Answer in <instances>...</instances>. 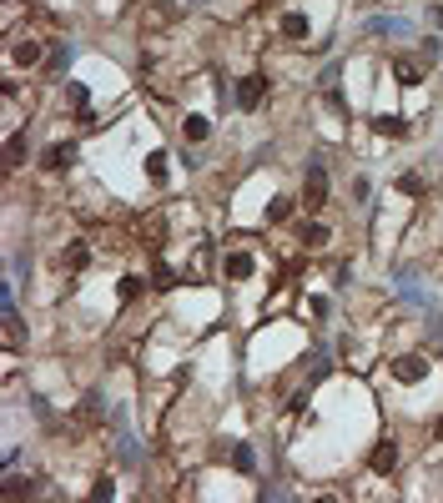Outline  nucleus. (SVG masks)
Returning <instances> with one entry per match:
<instances>
[{
    "mask_svg": "<svg viewBox=\"0 0 443 503\" xmlns=\"http://www.w3.org/2000/svg\"><path fill=\"white\" fill-rule=\"evenodd\" d=\"M322 201H327V172L312 161L307 177H302V206H307V211H322Z\"/></svg>",
    "mask_w": 443,
    "mask_h": 503,
    "instance_id": "obj_1",
    "label": "nucleus"
},
{
    "mask_svg": "<svg viewBox=\"0 0 443 503\" xmlns=\"http://www.w3.org/2000/svg\"><path fill=\"white\" fill-rule=\"evenodd\" d=\"M262 91H267L262 76H242V81H237V106H242V111H257V106H262Z\"/></svg>",
    "mask_w": 443,
    "mask_h": 503,
    "instance_id": "obj_6",
    "label": "nucleus"
},
{
    "mask_svg": "<svg viewBox=\"0 0 443 503\" xmlns=\"http://www.w3.org/2000/svg\"><path fill=\"white\" fill-rule=\"evenodd\" d=\"M121 297H126V302L141 297V277H121Z\"/></svg>",
    "mask_w": 443,
    "mask_h": 503,
    "instance_id": "obj_17",
    "label": "nucleus"
},
{
    "mask_svg": "<svg viewBox=\"0 0 443 503\" xmlns=\"http://www.w3.org/2000/svg\"><path fill=\"white\" fill-rule=\"evenodd\" d=\"M327 237H332V232L322 227V221H307V227H302V247H307V252H322Z\"/></svg>",
    "mask_w": 443,
    "mask_h": 503,
    "instance_id": "obj_8",
    "label": "nucleus"
},
{
    "mask_svg": "<svg viewBox=\"0 0 443 503\" xmlns=\"http://www.w3.org/2000/svg\"><path fill=\"white\" fill-rule=\"evenodd\" d=\"M373 131H378V136H403V131H408V121L388 111V116H378V121H373Z\"/></svg>",
    "mask_w": 443,
    "mask_h": 503,
    "instance_id": "obj_10",
    "label": "nucleus"
},
{
    "mask_svg": "<svg viewBox=\"0 0 443 503\" xmlns=\"http://www.w3.org/2000/svg\"><path fill=\"white\" fill-rule=\"evenodd\" d=\"M86 262H91V252H86V242H71V247L61 252V267H66V272H81Z\"/></svg>",
    "mask_w": 443,
    "mask_h": 503,
    "instance_id": "obj_9",
    "label": "nucleus"
},
{
    "mask_svg": "<svg viewBox=\"0 0 443 503\" xmlns=\"http://www.w3.org/2000/svg\"><path fill=\"white\" fill-rule=\"evenodd\" d=\"M288 216H292V201H288V197H277V201L267 206V221H288Z\"/></svg>",
    "mask_w": 443,
    "mask_h": 503,
    "instance_id": "obj_15",
    "label": "nucleus"
},
{
    "mask_svg": "<svg viewBox=\"0 0 443 503\" xmlns=\"http://www.w3.org/2000/svg\"><path fill=\"white\" fill-rule=\"evenodd\" d=\"M71 161H76V141H55V146L40 151V166H45V172H61V166H71Z\"/></svg>",
    "mask_w": 443,
    "mask_h": 503,
    "instance_id": "obj_5",
    "label": "nucleus"
},
{
    "mask_svg": "<svg viewBox=\"0 0 443 503\" xmlns=\"http://www.w3.org/2000/svg\"><path fill=\"white\" fill-rule=\"evenodd\" d=\"M368 468H373L378 478H383V473H393V468H398V443H393V438H383L378 448H373V458H368Z\"/></svg>",
    "mask_w": 443,
    "mask_h": 503,
    "instance_id": "obj_4",
    "label": "nucleus"
},
{
    "mask_svg": "<svg viewBox=\"0 0 443 503\" xmlns=\"http://www.w3.org/2000/svg\"><path fill=\"white\" fill-rule=\"evenodd\" d=\"M6 156H11V166H21V156H26V141H21V136H11V146H6Z\"/></svg>",
    "mask_w": 443,
    "mask_h": 503,
    "instance_id": "obj_19",
    "label": "nucleus"
},
{
    "mask_svg": "<svg viewBox=\"0 0 443 503\" xmlns=\"http://www.w3.org/2000/svg\"><path fill=\"white\" fill-rule=\"evenodd\" d=\"M40 61V40L35 35H11V66H35Z\"/></svg>",
    "mask_w": 443,
    "mask_h": 503,
    "instance_id": "obj_3",
    "label": "nucleus"
},
{
    "mask_svg": "<svg viewBox=\"0 0 443 503\" xmlns=\"http://www.w3.org/2000/svg\"><path fill=\"white\" fill-rule=\"evenodd\" d=\"M393 71H398V86H418V66L413 61H398Z\"/></svg>",
    "mask_w": 443,
    "mask_h": 503,
    "instance_id": "obj_16",
    "label": "nucleus"
},
{
    "mask_svg": "<svg viewBox=\"0 0 443 503\" xmlns=\"http://www.w3.org/2000/svg\"><path fill=\"white\" fill-rule=\"evenodd\" d=\"M398 192H408V197H423V192H428V182H423L418 172H403V177H398Z\"/></svg>",
    "mask_w": 443,
    "mask_h": 503,
    "instance_id": "obj_13",
    "label": "nucleus"
},
{
    "mask_svg": "<svg viewBox=\"0 0 443 503\" xmlns=\"http://www.w3.org/2000/svg\"><path fill=\"white\" fill-rule=\"evenodd\" d=\"M146 177L151 182H166V151H151L146 156Z\"/></svg>",
    "mask_w": 443,
    "mask_h": 503,
    "instance_id": "obj_14",
    "label": "nucleus"
},
{
    "mask_svg": "<svg viewBox=\"0 0 443 503\" xmlns=\"http://www.w3.org/2000/svg\"><path fill=\"white\" fill-rule=\"evenodd\" d=\"M222 272H227L232 282H247V277L257 272V262H252L247 252H227V262H222Z\"/></svg>",
    "mask_w": 443,
    "mask_h": 503,
    "instance_id": "obj_7",
    "label": "nucleus"
},
{
    "mask_svg": "<svg viewBox=\"0 0 443 503\" xmlns=\"http://www.w3.org/2000/svg\"><path fill=\"white\" fill-rule=\"evenodd\" d=\"M388 372H393L398 382H423L428 377V358H418V353H403V358H393V363H388Z\"/></svg>",
    "mask_w": 443,
    "mask_h": 503,
    "instance_id": "obj_2",
    "label": "nucleus"
},
{
    "mask_svg": "<svg viewBox=\"0 0 443 503\" xmlns=\"http://www.w3.org/2000/svg\"><path fill=\"white\" fill-rule=\"evenodd\" d=\"M433 433H438V438H443V418H438V428H433Z\"/></svg>",
    "mask_w": 443,
    "mask_h": 503,
    "instance_id": "obj_20",
    "label": "nucleus"
},
{
    "mask_svg": "<svg viewBox=\"0 0 443 503\" xmlns=\"http://www.w3.org/2000/svg\"><path fill=\"white\" fill-rule=\"evenodd\" d=\"M283 35L288 40H302L307 35V16H283Z\"/></svg>",
    "mask_w": 443,
    "mask_h": 503,
    "instance_id": "obj_11",
    "label": "nucleus"
},
{
    "mask_svg": "<svg viewBox=\"0 0 443 503\" xmlns=\"http://www.w3.org/2000/svg\"><path fill=\"white\" fill-rule=\"evenodd\" d=\"M207 131H212V126H207V116H187V121H182V136H187V141H202Z\"/></svg>",
    "mask_w": 443,
    "mask_h": 503,
    "instance_id": "obj_12",
    "label": "nucleus"
},
{
    "mask_svg": "<svg viewBox=\"0 0 443 503\" xmlns=\"http://www.w3.org/2000/svg\"><path fill=\"white\" fill-rule=\"evenodd\" d=\"M232 463H237V468H242V473H247V468H252V448H247V443H237V453H232Z\"/></svg>",
    "mask_w": 443,
    "mask_h": 503,
    "instance_id": "obj_18",
    "label": "nucleus"
}]
</instances>
